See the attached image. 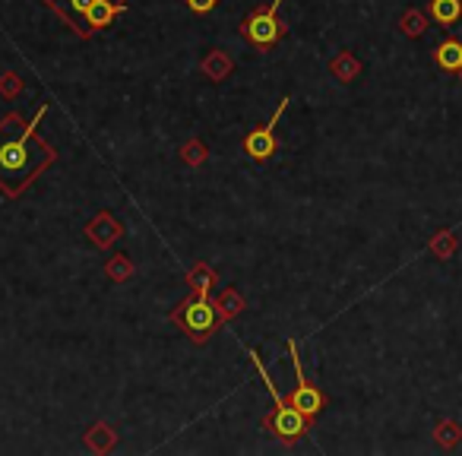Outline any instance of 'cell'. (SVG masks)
<instances>
[{
	"mask_svg": "<svg viewBox=\"0 0 462 456\" xmlns=\"http://www.w3.org/2000/svg\"><path fill=\"white\" fill-rule=\"evenodd\" d=\"M45 111H48V105H42L39 115H35L20 134L0 143V187L7 193H20L39 168L54 162V149L35 140V127H39V121L45 117Z\"/></svg>",
	"mask_w": 462,
	"mask_h": 456,
	"instance_id": "cell-1",
	"label": "cell"
},
{
	"mask_svg": "<svg viewBox=\"0 0 462 456\" xmlns=\"http://www.w3.org/2000/svg\"><path fill=\"white\" fill-rule=\"evenodd\" d=\"M209 283H212V276L209 279L203 276L199 283H193L197 285V295L187 298V302L180 304V311H174V321H178L180 327L187 330V336L197 342H203L218 323V311H216V304L209 302Z\"/></svg>",
	"mask_w": 462,
	"mask_h": 456,
	"instance_id": "cell-2",
	"label": "cell"
},
{
	"mask_svg": "<svg viewBox=\"0 0 462 456\" xmlns=\"http://www.w3.org/2000/svg\"><path fill=\"white\" fill-rule=\"evenodd\" d=\"M285 0H273L270 7L263 10H254L245 23H241V35H245L251 45L257 48H273L279 39L285 35V26L279 23V7H282Z\"/></svg>",
	"mask_w": 462,
	"mask_h": 456,
	"instance_id": "cell-3",
	"label": "cell"
},
{
	"mask_svg": "<svg viewBox=\"0 0 462 456\" xmlns=\"http://www.w3.org/2000/svg\"><path fill=\"white\" fill-rule=\"evenodd\" d=\"M289 355H291V365H295V377H298V386L291 390L289 403L295 405L301 415H308L310 422H314L317 415H320L323 409H327V396H323V390H317L314 384H308L304 380V371H301V358H298V346L295 340L289 342Z\"/></svg>",
	"mask_w": 462,
	"mask_h": 456,
	"instance_id": "cell-4",
	"label": "cell"
},
{
	"mask_svg": "<svg viewBox=\"0 0 462 456\" xmlns=\"http://www.w3.org/2000/svg\"><path fill=\"white\" fill-rule=\"evenodd\" d=\"M285 105H289V96L279 102V108H276V115L270 117V124H263V127L251 130V134L245 136V153L251 155L254 162H270L273 155H276V149H279L276 124H279V117L285 115Z\"/></svg>",
	"mask_w": 462,
	"mask_h": 456,
	"instance_id": "cell-5",
	"label": "cell"
},
{
	"mask_svg": "<svg viewBox=\"0 0 462 456\" xmlns=\"http://www.w3.org/2000/svg\"><path fill=\"white\" fill-rule=\"evenodd\" d=\"M263 424L279 437V441L295 443V441H301V437L308 434L310 418L301 415V412H298L295 405L289 403V405H276V412H273V415H266Z\"/></svg>",
	"mask_w": 462,
	"mask_h": 456,
	"instance_id": "cell-6",
	"label": "cell"
},
{
	"mask_svg": "<svg viewBox=\"0 0 462 456\" xmlns=\"http://www.w3.org/2000/svg\"><path fill=\"white\" fill-rule=\"evenodd\" d=\"M434 64L447 73H459L462 70V42L459 39H443L434 48Z\"/></svg>",
	"mask_w": 462,
	"mask_h": 456,
	"instance_id": "cell-7",
	"label": "cell"
},
{
	"mask_svg": "<svg viewBox=\"0 0 462 456\" xmlns=\"http://www.w3.org/2000/svg\"><path fill=\"white\" fill-rule=\"evenodd\" d=\"M127 10V4H115V0H96L89 7V14H86V23H89L92 29H108L111 23H115L117 14H124Z\"/></svg>",
	"mask_w": 462,
	"mask_h": 456,
	"instance_id": "cell-8",
	"label": "cell"
},
{
	"mask_svg": "<svg viewBox=\"0 0 462 456\" xmlns=\"http://www.w3.org/2000/svg\"><path fill=\"white\" fill-rule=\"evenodd\" d=\"M428 16L440 26H453L462 20V0H430Z\"/></svg>",
	"mask_w": 462,
	"mask_h": 456,
	"instance_id": "cell-9",
	"label": "cell"
},
{
	"mask_svg": "<svg viewBox=\"0 0 462 456\" xmlns=\"http://www.w3.org/2000/svg\"><path fill=\"white\" fill-rule=\"evenodd\" d=\"M329 73H333L339 83H355L358 79V73H361V60L355 58L352 51H342V54H336L333 58V64H329Z\"/></svg>",
	"mask_w": 462,
	"mask_h": 456,
	"instance_id": "cell-10",
	"label": "cell"
},
{
	"mask_svg": "<svg viewBox=\"0 0 462 456\" xmlns=\"http://www.w3.org/2000/svg\"><path fill=\"white\" fill-rule=\"evenodd\" d=\"M399 29H402V35H409V39H418V35H424V29H428V16H424L421 10H405L402 20H399Z\"/></svg>",
	"mask_w": 462,
	"mask_h": 456,
	"instance_id": "cell-11",
	"label": "cell"
},
{
	"mask_svg": "<svg viewBox=\"0 0 462 456\" xmlns=\"http://www.w3.org/2000/svg\"><path fill=\"white\" fill-rule=\"evenodd\" d=\"M456 247H459V241H456V235L449 232H437V238L430 241V254H434L437 260H449L456 254Z\"/></svg>",
	"mask_w": 462,
	"mask_h": 456,
	"instance_id": "cell-12",
	"label": "cell"
},
{
	"mask_svg": "<svg viewBox=\"0 0 462 456\" xmlns=\"http://www.w3.org/2000/svg\"><path fill=\"white\" fill-rule=\"evenodd\" d=\"M434 437H437V443H443V447H456V443L462 441V424H456V422H440L434 428Z\"/></svg>",
	"mask_w": 462,
	"mask_h": 456,
	"instance_id": "cell-13",
	"label": "cell"
},
{
	"mask_svg": "<svg viewBox=\"0 0 462 456\" xmlns=\"http://www.w3.org/2000/svg\"><path fill=\"white\" fill-rule=\"evenodd\" d=\"M203 70L209 73V79H222V77H228V70H231V60L225 58L222 51H212L209 58H206Z\"/></svg>",
	"mask_w": 462,
	"mask_h": 456,
	"instance_id": "cell-14",
	"label": "cell"
},
{
	"mask_svg": "<svg viewBox=\"0 0 462 456\" xmlns=\"http://www.w3.org/2000/svg\"><path fill=\"white\" fill-rule=\"evenodd\" d=\"M187 7L193 10L197 16H206V14H212V10L218 7V0H184Z\"/></svg>",
	"mask_w": 462,
	"mask_h": 456,
	"instance_id": "cell-15",
	"label": "cell"
},
{
	"mask_svg": "<svg viewBox=\"0 0 462 456\" xmlns=\"http://www.w3.org/2000/svg\"><path fill=\"white\" fill-rule=\"evenodd\" d=\"M92 4H96V0H70V7L77 10L79 16H86V14H89V7H92Z\"/></svg>",
	"mask_w": 462,
	"mask_h": 456,
	"instance_id": "cell-16",
	"label": "cell"
},
{
	"mask_svg": "<svg viewBox=\"0 0 462 456\" xmlns=\"http://www.w3.org/2000/svg\"><path fill=\"white\" fill-rule=\"evenodd\" d=\"M459 79H462V70H459Z\"/></svg>",
	"mask_w": 462,
	"mask_h": 456,
	"instance_id": "cell-17",
	"label": "cell"
}]
</instances>
